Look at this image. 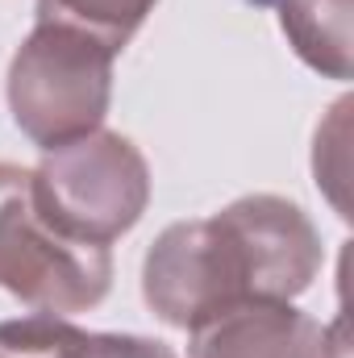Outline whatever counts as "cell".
Wrapping results in <instances>:
<instances>
[{"instance_id":"obj_1","label":"cell","mask_w":354,"mask_h":358,"mask_svg":"<svg viewBox=\"0 0 354 358\" xmlns=\"http://www.w3.org/2000/svg\"><path fill=\"white\" fill-rule=\"evenodd\" d=\"M321 271V234L283 196H242L213 217L176 221L142 267V296L159 321L200 329L250 300H296Z\"/></svg>"},{"instance_id":"obj_2","label":"cell","mask_w":354,"mask_h":358,"mask_svg":"<svg viewBox=\"0 0 354 358\" xmlns=\"http://www.w3.org/2000/svg\"><path fill=\"white\" fill-rule=\"evenodd\" d=\"M108 246L80 242L46 221L34 200V171L0 163V287L38 313H84L108 296Z\"/></svg>"},{"instance_id":"obj_3","label":"cell","mask_w":354,"mask_h":358,"mask_svg":"<svg viewBox=\"0 0 354 358\" xmlns=\"http://www.w3.org/2000/svg\"><path fill=\"white\" fill-rule=\"evenodd\" d=\"M113 50L88 34L38 21L8 67L17 129L42 150L96 134L113 100Z\"/></svg>"},{"instance_id":"obj_4","label":"cell","mask_w":354,"mask_h":358,"mask_svg":"<svg viewBox=\"0 0 354 358\" xmlns=\"http://www.w3.org/2000/svg\"><path fill=\"white\" fill-rule=\"evenodd\" d=\"M34 200L63 234L108 246L146 213L150 167L129 138L96 129L46 150L34 167Z\"/></svg>"},{"instance_id":"obj_5","label":"cell","mask_w":354,"mask_h":358,"mask_svg":"<svg viewBox=\"0 0 354 358\" xmlns=\"http://www.w3.org/2000/svg\"><path fill=\"white\" fill-rule=\"evenodd\" d=\"M342 334L325 329L292 300H250L192 329L187 358H342Z\"/></svg>"},{"instance_id":"obj_6","label":"cell","mask_w":354,"mask_h":358,"mask_svg":"<svg viewBox=\"0 0 354 358\" xmlns=\"http://www.w3.org/2000/svg\"><path fill=\"white\" fill-rule=\"evenodd\" d=\"M0 355L8 358H176L167 342L134 334H88L55 313H34L0 325Z\"/></svg>"},{"instance_id":"obj_7","label":"cell","mask_w":354,"mask_h":358,"mask_svg":"<svg viewBox=\"0 0 354 358\" xmlns=\"http://www.w3.org/2000/svg\"><path fill=\"white\" fill-rule=\"evenodd\" d=\"M351 4L354 0H275L292 50L330 80H351Z\"/></svg>"},{"instance_id":"obj_8","label":"cell","mask_w":354,"mask_h":358,"mask_svg":"<svg viewBox=\"0 0 354 358\" xmlns=\"http://www.w3.org/2000/svg\"><path fill=\"white\" fill-rule=\"evenodd\" d=\"M155 4L159 0H38V21L71 25L121 55L125 42L142 29V21L155 13Z\"/></svg>"},{"instance_id":"obj_9","label":"cell","mask_w":354,"mask_h":358,"mask_svg":"<svg viewBox=\"0 0 354 358\" xmlns=\"http://www.w3.org/2000/svg\"><path fill=\"white\" fill-rule=\"evenodd\" d=\"M0 358H8V355H0Z\"/></svg>"}]
</instances>
